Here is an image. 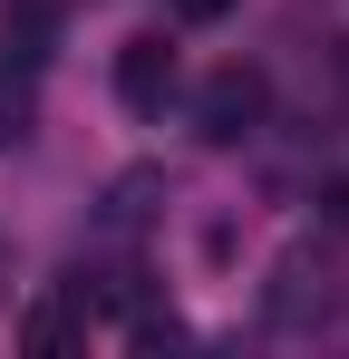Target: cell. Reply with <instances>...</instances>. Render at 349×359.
I'll list each match as a JSON object with an SVG mask.
<instances>
[{
	"label": "cell",
	"instance_id": "5b68a950",
	"mask_svg": "<svg viewBox=\"0 0 349 359\" xmlns=\"http://www.w3.org/2000/svg\"><path fill=\"white\" fill-rule=\"evenodd\" d=\"M165 204H174V184L156 175V165H136V175H116V184H107V233H136V224H156Z\"/></svg>",
	"mask_w": 349,
	"mask_h": 359
},
{
	"label": "cell",
	"instance_id": "7a4b0ae2",
	"mask_svg": "<svg viewBox=\"0 0 349 359\" xmlns=\"http://www.w3.org/2000/svg\"><path fill=\"white\" fill-rule=\"evenodd\" d=\"M262 107H272V78L252 59H224L204 78V97H194V136H204V146H242V136L262 126Z\"/></svg>",
	"mask_w": 349,
	"mask_h": 359
},
{
	"label": "cell",
	"instance_id": "52a82bcc",
	"mask_svg": "<svg viewBox=\"0 0 349 359\" xmlns=\"http://www.w3.org/2000/svg\"><path fill=\"white\" fill-rule=\"evenodd\" d=\"M78 330H88V292H68V301H39V311H29V320H20V350H68V340H78Z\"/></svg>",
	"mask_w": 349,
	"mask_h": 359
},
{
	"label": "cell",
	"instance_id": "30bf717a",
	"mask_svg": "<svg viewBox=\"0 0 349 359\" xmlns=\"http://www.w3.org/2000/svg\"><path fill=\"white\" fill-rule=\"evenodd\" d=\"M320 204H330V224H349V184H330V194H320Z\"/></svg>",
	"mask_w": 349,
	"mask_h": 359
},
{
	"label": "cell",
	"instance_id": "8992f818",
	"mask_svg": "<svg viewBox=\"0 0 349 359\" xmlns=\"http://www.w3.org/2000/svg\"><path fill=\"white\" fill-rule=\"evenodd\" d=\"M29 126H39V68L0 59V146H29Z\"/></svg>",
	"mask_w": 349,
	"mask_h": 359
},
{
	"label": "cell",
	"instance_id": "ba28073f",
	"mask_svg": "<svg viewBox=\"0 0 349 359\" xmlns=\"http://www.w3.org/2000/svg\"><path fill=\"white\" fill-rule=\"evenodd\" d=\"M233 0H174V20H224Z\"/></svg>",
	"mask_w": 349,
	"mask_h": 359
},
{
	"label": "cell",
	"instance_id": "277c9868",
	"mask_svg": "<svg viewBox=\"0 0 349 359\" xmlns=\"http://www.w3.org/2000/svg\"><path fill=\"white\" fill-rule=\"evenodd\" d=\"M49 49H58V0H0V59L49 68Z\"/></svg>",
	"mask_w": 349,
	"mask_h": 359
},
{
	"label": "cell",
	"instance_id": "9c48e42d",
	"mask_svg": "<svg viewBox=\"0 0 349 359\" xmlns=\"http://www.w3.org/2000/svg\"><path fill=\"white\" fill-rule=\"evenodd\" d=\"M10 282H20V252H10V233H0V301H10Z\"/></svg>",
	"mask_w": 349,
	"mask_h": 359
},
{
	"label": "cell",
	"instance_id": "6da1fadb",
	"mask_svg": "<svg viewBox=\"0 0 349 359\" xmlns=\"http://www.w3.org/2000/svg\"><path fill=\"white\" fill-rule=\"evenodd\" d=\"M330 311H340L330 252H320V243H291L282 262H272V282H262V320H272V330H320Z\"/></svg>",
	"mask_w": 349,
	"mask_h": 359
},
{
	"label": "cell",
	"instance_id": "3957f363",
	"mask_svg": "<svg viewBox=\"0 0 349 359\" xmlns=\"http://www.w3.org/2000/svg\"><path fill=\"white\" fill-rule=\"evenodd\" d=\"M165 97H174V39L165 29H136L116 49V107L126 117H165Z\"/></svg>",
	"mask_w": 349,
	"mask_h": 359
}]
</instances>
